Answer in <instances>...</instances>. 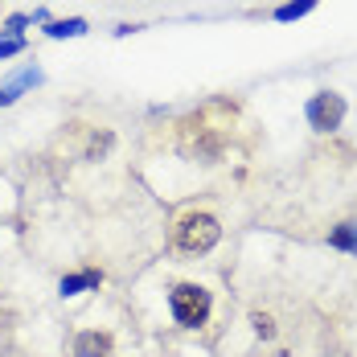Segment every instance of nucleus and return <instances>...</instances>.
<instances>
[{
  "label": "nucleus",
  "mask_w": 357,
  "mask_h": 357,
  "mask_svg": "<svg viewBox=\"0 0 357 357\" xmlns=\"http://www.w3.org/2000/svg\"><path fill=\"white\" fill-rule=\"evenodd\" d=\"M173 317L181 324H206V317H210V291L197 284H181L173 291Z\"/></svg>",
  "instance_id": "nucleus-1"
},
{
  "label": "nucleus",
  "mask_w": 357,
  "mask_h": 357,
  "mask_svg": "<svg viewBox=\"0 0 357 357\" xmlns=\"http://www.w3.org/2000/svg\"><path fill=\"white\" fill-rule=\"evenodd\" d=\"M218 234H222V226H218L210 214H189V218L177 226L181 250H210V247L218 243Z\"/></svg>",
  "instance_id": "nucleus-2"
},
{
  "label": "nucleus",
  "mask_w": 357,
  "mask_h": 357,
  "mask_svg": "<svg viewBox=\"0 0 357 357\" xmlns=\"http://www.w3.org/2000/svg\"><path fill=\"white\" fill-rule=\"evenodd\" d=\"M341 115H345V103H341V95H317L312 103H308V119H312V128H337L341 123Z\"/></svg>",
  "instance_id": "nucleus-3"
},
{
  "label": "nucleus",
  "mask_w": 357,
  "mask_h": 357,
  "mask_svg": "<svg viewBox=\"0 0 357 357\" xmlns=\"http://www.w3.org/2000/svg\"><path fill=\"white\" fill-rule=\"evenodd\" d=\"M111 354V341L103 333H82L78 337V357H107Z\"/></svg>",
  "instance_id": "nucleus-4"
},
{
  "label": "nucleus",
  "mask_w": 357,
  "mask_h": 357,
  "mask_svg": "<svg viewBox=\"0 0 357 357\" xmlns=\"http://www.w3.org/2000/svg\"><path fill=\"white\" fill-rule=\"evenodd\" d=\"M95 284H99V275H95V271H86V275H70V280H62V296H74V291L95 287Z\"/></svg>",
  "instance_id": "nucleus-5"
},
{
  "label": "nucleus",
  "mask_w": 357,
  "mask_h": 357,
  "mask_svg": "<svg viewBox=\"0 0 357 357\" xmlns=\"http://www.w3.org/2000/svg\"><path fill=\"white\" fill-rule=\"evenodd\" d=\"M333 247L357 250V226H337V230H333Z\"/></svg>",
  "instance_id": "nucleus-6"
},
{
  "label": "nucleus",
  "mask_w": 357,
  "mask_h": 357,
  "mask_svg": "<svg viewBox=\"0 0 357 357\" xmlns=\"http://www.w3.org/2000/svg\"><path fill=\"white\" fill-rule=\"evenodd\" d=\"M312 4H317V0H296V4H284V8H280L275 17H280V21H291V17H304V13H308Z\"/></svg>",
  "instance_id": "nucleus-7"
},
{
  "label": "nucleus",
  "mask_w": 357,
  "mask_h": 357,
  "mask_svg": "<svg viewBox=\"0 0 357 357\" xmlns=\"http://www.w3.org/2000/svg\"><path fill=\"white\" fill-rule=\"evenodd\" d=\"M82 29H86L82 21H58V25H50V33H54V37H66V33H70V37H78Z\"/></svg>",
  "instance_id": "nucleus-8"
},
{
  "label": "nucleus",
  "mask_w": 357,
  "mask_h": 357,
  "mask_svg": "<svg viewBox=\"0 0 357 357\" xmlns=\"http://www.w3.org/2000/svg\"><path fill=\"white\" fill-rule=\"evenodd\" d=\"M21 50V37H4L0 41V58H8V54H17Z\"/></svg>",
  "instance_id": "nucleus-9"
},
{
  "label": "nucleus",
  "mask_w": 357,
  "mask_h": 357,
  "mask_svg": "<svg viewBox=\"0 0 357 357\" xmlns=\"http://www.w3.org/2000/svg\"><path fill=\"white\" fill-rule=\"evenodd\" d=\"M255 333H259V337H271L275 328H271V321H267V317H255Z\"/></svg>",
  "instance_id": "nucleus-10"
}]
</instances>
